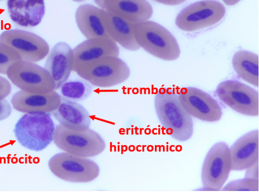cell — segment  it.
<instances>
[{"mask_svg":"<svg viewBox=\"0 0 259 192\" xmlns=\"http://www.w3.org/2000/svg\"><path fill=\"white\" fill-rule=\"evenodd\" d=\"M73 71L95 86L108 88L125 81L128 65L118 56H104L73 68Z\"/></svg>","mask_w":259,"mask_h":192,"instance_id":"3","label":"cell"},{"mask_svg":"<svg viewBox=\"0 0 259 192\" xmlns=\"http://www.w3.org/2000/svg\"><path fill=\"white\" fill-rule=\"evenodd\" d=\"M232 65L240 78L254 86L258 87V55L247 50H239L233 56Z\"/></svg>","mask_w":259,"mask_h":192,"instance_id":"22","label":"cell"},{"mask_svg":"<svg viewBox=\"0 0 259 192\" xmlns=\"http://www.w3.org/2000/svg\"><path fill=\"white\" fill-rule=\"evenodd\" d=\"M240 0H223L225 4L228 6H233L238 3Z\"/></svg>","mask_w":259,"mask_h":192,"instance_id":"30","label":"cell"},{"mask_svg":"<svg viewBox=\"0 0 259 192\" xmlns=\"http://www.w3.org/2000/svg\"><path fill=\"white\" fill-rule=\"evenodd\" d=\"M11 112L12 108L8 101L5 99L0 100V121L8 118Z\"/></svg>","mask_w":259,"mask_h":192,"instance_id":"27","label":"cell"},{"mask_svg":"<svg viewBox=\"0 0 259 192\" xmlns=\"http://www.w3.org/2000/svg\"><path fill=\"white\" fill-rule=\"evenodd\" d=\"M61 95L55 90L45 94H36L20 90L11 98L13 108L23 113H51L59 105Z\"/></svg>","mask_w":259,"mask_h":192,"instance_id":"14","label":"cell"},{"mask_svg":"<svg viewBox=\"0 0 259 192\" xmlns=\"http://www.w3.org/2000/svg\"><path fill=\"white\" fill-rule=\"evenodd\" d=\"M103 24L108 36L122 47L130 51H136L141 48L134 35L133 23L105 10Z\"/></svg>","mask_w":259,"mask_h":192,"instance_id":"21","label":"cell"},{"mask_svg":"<svg viewBox=\"0 0 259 192\" xmlns=\"http://www.w3.org/2000/svg\"><path fill=\"white\" fill-rule=\"evenodd\" d=\"M51 114L59 124L71 130H86L91 123L90 114L82 105L62 97L59 105Z\"/></svg>","mask_w":259,"mask_h":192,"instance_id":"18","label":"cell"},{"mask_svg":"<svg viewBox=\"0 0 259 192\" xmlns=\"http://www.w3.org/2000/svg\"><path fill=\"white\" fill-rule=\"evenodd\" d=\"M231 170L242 171L258 161V130L250 131L229 147Z\"/></svg>","mask_w":259,"mask_h":192,"instance_id":"15","label":"cell"},{"mask_svg":"<svg viewBox=\"0 0 259 192\" xmlns=\"http://www.w3.org/2000/svg\"><path fill=\"white\" fill-rule=\"evenodd\" d=\"M2 1V0H0V1Z\"/></svg>","mask_w":259,"mask_h":192,"instance_id":"33","label":"cell"},{"mask_svg":"<svg viewBox=\"0 0 259 192\" xmlns=\"http://www.w3.org/2000/svg\"><path fill=\"white\" fill-rule=\"evenodd\" d=\"M104 9L133 23L147 21L153 14L147 0H105Z\"/></svg>","mask_w":259,"mask_h":192,"instance_id":"19","label":"cell"},{"mask_svg":"<svg viewBox=\"0 0 259 192\" xmlns=\"http://www.w3.org/2000/svg\"><path fill=\"white\" fill-rule=\"evenodd\" d=\"M154 107L157 117L168 135L181 142L192 137V117L181 105L175 90L160 89L155 96Z\"/></svg>","mask_w":259,"mask_h":192,"instance_id":"1","label":"cell"},{"mask_svg":"<svg viewBox=\"0 0 259 192\" xmlns=\"http://www.w3.org/2000/svg\"><path fill=\"white\" fill-rule=\"evenodd\" d=\"M11 92V85L9 81L0 76V100L5 99Z\"/></svg>","mask_w":259,"mask_h":192,"instance_id":"26","label":"cell"},{"mask_svg":"<svg viewBox=\"0 0 259 192\" xmlns=\"http://www.w3.org/2000/svg\"><path fill=\"white\" fill-rule=\"evenodd\" d=\"M0 42L15 49L22 60L37 62L49 53L50 47L47 41L32 32L20 29L4 31L0 35Z\"/></svg>","mask_w":259,"mask_h":192,"instance_id":"11","label":"cell"},{"mask_svg":"<svg viewBox=\"0 0 259 192\" xmlns=\"http://www.w3.org/2000/svg\"><path fill=\"white\" fill-rule=\"evenodd\" d=\"M105 10L91 4L79 6L75 12L77 26L87 38L109 37L103 24Z\"/></svg>","mask_w":259,"mask_h":192,"instance_id":"20","label":"cell"},{"mask_svg":"<svg viewBox=\"0 0 259 192\" xmlns=\"http://www.w3.org/2000/svg\"><path fill=\"white\" fill-rule=\"evenodd\" d=\"M55 127L51 113H26L16 123L14 133L22 146L40 151L52 142Z\"/></svg>","mask_w":259,"mask_h":192,"instance_id":"4","label":"cell"},{"mask_svg":"<svg viewBox=\"0 0 259 192\" xmlns=\"http://www.w3.org/2000/svg\"><path fill=\"white\" fill-rule=\"evenodd\" d=\"M215 93L221 101L237 112L250 116L258 115V91L250 86L229 80L220 83Z\"/></svg>","mask_w":259,"mask_h":192,"instance_id":"10","label":"cell"},{"mask_svg":"<svg viewBox=\"0 0 259 192\" xmlns=\"http://www.w3.org/2000/svg\"><path fill=\"white\" fill-rule=\"evenodd\" d=\"M48 166L56 176L71 182H91L100 173V168L93 160L65 152L52 156L48 162Z\"/></svg>","mask_w":259,"mask_h":192,"instance_id":"6","label":"cell"},{"mask_svg":"<svg viewBox=\"0 0 259 192\" xmlns=\"http://www.w3.org/2000/svg\"><path fill=\"white\" fill-rule=\"evenodd\" d=\"M133 31L140 46L152 55L164 60H174L180 54L178 43L165 28L152 21L133 23Z\"/></svg>","mask_w":259,"mask_h":192,"instance_id":"2","label":"cell"},{"mask_svg":"<svg viewBox=\"0 0 259 192\" xmlns=\"http://www.w3.org/2000/svg\"><path fill=\"white\" fill-rule=\"evenodd\" d=\"M74 67L104 56H118L119 48L109 37L88 38L73 49Z\"/></svg>","mask_w":259,"mask_h":192,"instance_id":"16","label":"cell"},{"mask_svg":"<svg viewBox=\"0 0 259 192\" xmlns=\"http://www.w3.org/2000/svg\"><path fill=\"white\" fill-rule=\"evenodd\" d=\"M224 6L214 0H203L193 3L177 15L176 24L185 31H193L212 26L223 19Z\"/></svg>","mask_w":259,"mask_h":192,"instance_id":"9","label":"cell"},{"mask_svg":"<svg viewBox=\"0 0 259 192\" xmlns=\"http://www.w3.org/2000/svg\"><path fill=\"white\" fill-rule=\"evenodd\" d=\"M74 2H83V1H84L85 0H72Z\"/></svg>","mask_w":259,"mask_h":192,"instance_id":"32","label":"cell"},{"mask_svg":"<svg viewBox=\"0 0 259 192\" xmlns=\"http://www.w3.org/2000/svg\"><path fill=\"white\" fill-rule=\"evenodd\" d=\"M12 21L23 27H33L41 21L45 13L44 0H8Z\"/></svg>","mask_w":259,"mask_h":192,"instance_id":"17","label":"cell"},{"mask_svg":"<svg viewBox=\"0 0 259 192\" xmlns=\"http://www.w3.org/2000/svg\"><path fill=\"white\" fill-rule=\"evenodd\" d=\"M93 89L92 85L80 77L68 79L60 87L59 91L62 97L77 102L88 98Z\"/></svg>","mask_w":259,"mask_h":192,"instance_id":"23","label":"cell"},{"mask_svg":"<svg viewBox=\"0 0 259 192\" xmlns=\"http://www.w3.org/2000/svg\"><path fill=\"white\" fill-rule=\"evenodd\" d=\"M95 3L101 8L104 9L105 0H94Z\"/></svg>","mask_w":259,"mask_h":192,"instance_id":"31","label":"cell"},{"mask_svg":"<svg viewBox=\"0 0 259 192\" xmlns=\"http://www.w3.org/2000/svg\"><path fill=\"white\" fill-rule=\"evenodd\" d=\"M22 60L18 53L9 45L0 42V74H6L9 67Z\"/></svg>","mask_w":259,"mask_h":192,"instance_id":"24","label":"cell"},{"mask_svg":"<svg viewBox=\"0 0 259 192\" xmlns=\"http://www.w3.org/2000/svg\"><path fill=\"white\" fill-rule=\"evenodd\" d=\"M231 170L229 146L224 142L214 144L204 158L201 169L202 190H221Z\"/></svg>","mask_w":259,"mask_h":192,"instance_id":"8","label":"cell"},{"mask_svg":"<svg viewBox=\"0 0 259 192\" xmlns=\"http://www.w3.org/2000/svg\"><path fill=\"white\" fill-rule=\"evenodd\" d=\"M7 77L21 90L36 94H45L55 90V83L44 68L30 61L21 60L11 65Z\"/></svg>","mask_w":259,"mask_h":192,"instance_id":"7","label":"cell"},{"mask_svg":"<svg viewBox=\"0 0 259 192\" xmlns=\"http://www.w3.org/2000/svg\"><path fill=\"white\" fill-rule=\"evenodd\" d=\"M258 162L246 169L245 177L258 179Z\"/></svg>","mask_w":259,"mask_h":192,"instance_id":"28","label":"cell"},{"mask_svg":"<svg viewBox=\"0 0 259 192\" xmlns=\"http://www.w3.org/2000/svg\"><path fill=\"white\" fill-rule=\"evenodd\" d=\"M178 94L181 105L191 116L207 122H215L221 119L222 108L207 93L188 87L181 89Z\"/></svg>","mask_w":259,"mask_h":192,"instance_id":"12","label":"cell"},{"mask_svg":"<svg viewBox=\"0 0 259 192\" xmlns=\"http://www.w3.org/2000/svg\"><path fill=\"white\" fill-rule=\"evenodd\" d=\"M157 2L166 5H178L184 2L186 0H154Z\"/></svg>","mask_w":259,"mask_h":192,"instance_id":"29","label":"cell"},{"mask_svg":"<svg viewBox=\"0 0 259 192\" xmlns=\"http://www.w3.org/2000/svg\"><path fill=\"white\" fill-rule=\"evenodd\" d=\"M223 191H258V179L244 177L227 183Z\"/></svg>","mask_w":259,"mask_h":192,"instance_id":"25","label":"cell"},{"mask_svg":"<svg viewBox=\"0 0 259 192\" xmlns=\"http://www.w3.org/2000/svg\"><path fill=\"white\" fill-rule=\"evenodd\" d=\"M53 141L64 152L86 158L99 155L106 148L103 138L93 130L73 131L60 124L55 127Z\"/></svg>","mask_w":259,"mask_h":192,"instance_id":"5","label":"cell"},{"mask_svg":"<svg viewBox=\"0 0 259 192\" xmlns=\"http://www.w3.org/2000/svg\"><path fill=\"white\" fill-rule=\"evenodd\" d=\"M44 68L52 76L55 90L66 82L73 70L74 57L73 49L66 42L57 43L48 53Z\"/></svg>","mask_w":259,"mask_h":192,"instance_id":"13","label":"cell"}]
</instances>
